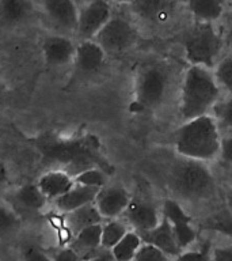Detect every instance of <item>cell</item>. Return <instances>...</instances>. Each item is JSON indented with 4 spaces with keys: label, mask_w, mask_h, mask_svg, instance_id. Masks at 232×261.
<instances>
[{
    "label": "cell",
    "mask_w": 232,
    "mask_h": 261,
    "mask_svg": "<svg viewBox=\"0 0 232 261\" xmlns=\"http://www.w3.org/2000/svg\"><path fill=\"white\" fill-rule=\"evenodd\" d=\"M221 130L212 114L191 118L174 132V147L182 158L211 162L219 158Z\"/></svg>",
    "instance_id": "1"
},
{
    "label": "cell",
    "mask_w": 232,
    "mask_h": 261,
    "mask_svg": "<svg viewBox=\"0 0 232 261\" xmlns=\"http://www.w3.org/2000/svg\"><path fill=\"white\" fill-rule=\"evenodd\" d=\"M221 97V89L213 71L201 65H190L181 85L179 113L183 121L211 114L212 108Z\"/></svg>",
    "instance_id": "2"
},
{
    "label": "cell",
    "mask_w": 232,
    "mask_h": 261,
    "mask_svg": "<svg viewBox=\"0 0 232 261\" xmlns=\"http://www.w3.org/2000/svg\"><path fill=\"white\" fill-rule=\"evenodd\" d=\"M168 187L175 196L183 200L201 201L216 193V179L205 162L182 158L171 166Z\"/></svg>",
    "instance_id": "3"
},
{
    "label": "cell",
    "mask_w": 232,
    "mask_h": 261,
    "mask_svg": "<svg viewBox=\"0 0 232 261\" xmlns=\"http://www.w3.org/2000/svg\"><path fill=\"white\" fill-rule=\"evenodd\" d=\"M42 152L46 159L65 166V171L72 177L90 167L98 166L103 170L109 167L99 152L98 143L90 136L44 143Z\"/></svg>",
    "instance_id": "4"
},
{
    "label": "cell",
    "mask_w": 232,
    "mask_h": 261,
    "mask_svg": "<svg viewBox=\"0 0 232 261\" xmlns=\"http://www.w3.org/2000/svg\"><path fill=\"white\" fill-rule=\"evenodd\" d=\"M224 40L213 23L197 22L183 37L185 56L191 65L213 68L223 50Z\"/></svg>",
    "instance_id": "5"
},
{
    "label": "cell",
    "mask_w": 232,
    "mask_h": 261,
    "mask_svg": "<svg viewBox=\"0 0 232 261\" xmlns=\"http://www.w3.org/2000/svg\"><path fill=\"white\" fill-rule=\"evenodd\" d=\"M170 90V75L163 65L150 64L138 71L134 82V101L140 109L162 105Z\"/></svg>",
    "instance_id": "6"
},
{
    "label": "cell",
    "mask_w": 232,
    "mask_h": 261,
    "mask_svg": "<svg viewBox=\"0 0 232 261\" xmlns=\"http://www.w3.org/2000/svg\"><path fill=\"white\" fill-rule=\"evenodd\" d=\"M106 53L118 55L129 50L137 41V30L133 23L122 16H111L94 38Z\"/></svg>",
    "instance_id": "7"
},
{
    "label": "cell",
    "mask_w": 232,
    "mask_h": 261,
    "mask_svg": "<svg viewBox=\"0 0 232 261\" xmlns=\"http://www.w3.org/2000/svg\"><path fill=\"white\" fill-rule=\"evenodd\" d=\"M111 16L109 0H89L79 8L76 34L80 41L94 40Z\"/></svg>",
    "instance_id": "8"
},
{
    "label": "cell",
    "mask_w": 232,
    "mask_h": 261,
    "mask_svg": "<svg viewBox=\"0 0 232 261\" xmlns=\"http://www.w3.org/2000/svg\"><path fill=\"white\" fill-rule=\"evenodd\" d=\"M162 215L172 226L177 242L181 250L189 248L197 240V230L191 223V216L187 215L182 205L174 199H166L162 207Z\"/></svg>",
    "instance_id": "9"
},
{
    "label": "cell",
    "mask_w": 232,
    "mask_h": 261,
    "mask_svg": "<svg viewBox=\"0 0 232 261\" xmlns=\"http://www.w3.org/2000/svg\"><path fill=\"white\" fill-rule=\"evenodd\" d=\"M130 199L132 197L125 187L118 184H106L105 187L99 189L94 203L103 219H115L124 215Z\"/></svg>",
    "instance_id": "10"
},
{
    "label": "cell",
    "mask_w": 232,
    "mask_h": 261,
    "mask_svg": "<svg viewBox=\"0 0 232 261\" xmlns=\"http://www.w3.org/2000/svg\"><path fill=\"white\" fill-rule=\"evenodd\" d=\"M124 218L134 231L141 232L158 226L163 215H160L158 207L150 200L132 197L124 212Z\"/></svg>",
    "instance_id": "11"
},
{
    "label": "cell",
    "mask_w": 232,
    "mask_h": 261,
    "mask_svg": "<svg viewBox=\"0 0 232 261\" xmlns=\"http://www.w3.org/2000/svg\"><path fill=\"white\" fill-rule=\"evenodd\" d=\"M42 10L56 28L65 33H76L79 7L75 0H41Z\"/></svg>",
    "instance_id": "12"
},
{
    "label": "cell",
    "mask_w": 232,
    "mask_h": 261,
    "mask_svg": "<svg viewBox=\"0 0 232 261\" xmlns=\"http://www.w3.org/2000/svg\"><path fill=\"white\" fill-rule=\"evenodd\" d=\"M76 45L65 36H49L42 42V55L45 63L50 67H63L72 63Z\"/></svg>",
    "instance_id": "13"
},
{
    "label": "cell",
    "mask_w": 232,
    "mask_h": 261,
    "mask_svg": "<svg viewBox=\"0 0 232 261\" xmlns=\"http://www.w3.org/2000/svg\"><path fill=\"white\" fill-rule=\"evenodd\" d=\"M107 53L95 40H83L76 45L73 63L79 72L90 75L98 72L105 64Z\"/></svg>",
    "instance_id": "14"
},
{
    "label": "cell",
    "mask_w": 232,
    "mask_h": 261,
    "mask_svg": "<svg viewBox=\"0 0 232 261\" xmlns=\"http://www.w3.org/2000/svg\"><path fill=\"white\" fill-rule=\"evenodd\" d=\"M34 14V0H0V28H16L28 22Z\"/></svg>",
    "instance_id": "15"
},
{
    "label": "cell",
    "mask_w": 232,
    "mask_h": 261,
    "mask_svg": "<svg viewBox=\"0 0 232 261\" xmlns=\"http://www.w3.org/2000/svg\"><path fill=\"white\" fill-rule=\"evenodd\" d=\"M138 236L141 237L144 244L154 245L170 257H177L182 252L177 242V237L172 230V226L164 216L159 222L158 226H155L154 228L147 230V231L138 232Z\"/></svg>",
    "instance_id": "16"
},
{
    "label": "cell",
    "mask_w": 232,
    "mask_h": 261,
    "mask_svg": "<svg viewBox=\"0 0 232 261\" xmlns=\"http://www.w3.org/2000/svg\"><path fill=\"white\" fill-rule=\"evenodd\" d=\"M98 192H99V188L84 187V185L75 184L68 192H65L64 195L54 200L53 204L59 211L67 214V212L77 210L83 205L94 203Z\"/></svg>",
    "instance_id": "17"
},
{
    "label": "cell",
    "mask_w": 232,
    "mask_h": 261,
    "mask_svg": "<svg viewBox=\"0 0 232 261\" xmlns=\"http://www.w3.org/2000/svg\"><path fill=\"white\" fill-rule=\"evenodd\" d=\"M37 185L49 201H54L75 185V178L65 170H50L41 175Z\"/></svg>",
    "instance_id": "18"
},
{
    "label": "cell",
    "mask_w": 232,
    "mask_h": 261,
    "mask_svg": "<svg viewBox=\"0 0 232 261\" xmlns=\"http://www.w3.org/2000/svg\"><path fill=\"white\" fill-rule=\"evenodd\" d=\"M69 246L76 250L83 261L102 249V223L93 224L75 234Z\"/></svg>",
    "instance_id": "19"
},
{
    "label": "cell",
    "mask_w": 232,
    "mask_h": 261,
    "mask_svg": "<svg viewBox=\"0 0 232 261\" xmlns=\"http://www.w3.org/2000/svg\"><path fill=\"white\" fill-rule=\"evenodd\" d=\"M98 223H103V218H102L101 212L98 211L95 203L87 204V205H83L77 210L64 214L65 227L72 236L81 231L83 228Z\"/></svg>",
    "instance_id": "20"
},
{
    "label": "cell",
    "mask_w": 232,
    "mask_h": 261,
    "mask_svg": "<svg viewBox=\"0 0 232 261\" xmlns=\"http://www.w3.org/2000/svg\"><path fill=\"white\" fill-rule=\"evenodd\" d=\"M172 0H133L130 3L132 11L142 20L156 23L170 15Z\"/></svg>",
    "instance_id": "21"
},
{
    "label": "cell",
    "mask_w": 232,
    "mask_h": 261,
    "mask_svg": "<svg viewBox=\"0 0 232 261\" xmlns=\"http://www.w3.org/2000/svg\"><path fill=\"white\" fill-rule=\"evenodd\" d=\"M225 0H187V8L197 22L213 23L223 15Z\"/></svg>",
    "instance_id": "22"
},
{
    "label": "cell",
    "mask_w": 232,
    "mask_h": 261,
    "mask_svg": "<svg viewBox=\"0 0 232 261\" xmlns=\"http://www.w3.org/2000/svg\"><path fill=\"white\" fill-rule=\"evenodd\" d=\"M15 199L22 207L34 212L44 210L49 201L37 184H24L18 188Z\"/></svg>",
    "instance_id": "23"
},
{
    "label": "cell",
    "mask_w": 232,
    "mask_h": 261,
    "mask_svg": "<svg viewBox=\"0 0 232 261\" xmlns=\"http://www.w3.org/2000/svg\"><path fill=\"white\" fill-rule=\"evenodd\" d=\"M142 245L141 237L137 231H128L122 237L121 241L115 244L110 252L115 261H133L136 253Z\"/></svg>",
    "instance_id": "24"
},
{
    "label": "cell",
    "mask_w": 232,
    "mask_h": 261,
    "mask_svg": "<svg viewBox=\"0 0 232 261\" xmlns=\"http://www.w3.org/2000/svg\"><path fill=\"white\" fill-rule=\"evenodd\" d=\"M128 231L129 230L125 222L118 220V218L107 219V222L102 223V248L110 250Z\"/></svg>",
    "instance_id": "25"
},
{
    "label": "cell",
    "mask_w": 232,
    "mask_h": 261,
    "mask_svg": "<svg viewBox=\"0 0 232 261\" xmlns=\"http://www.w3.org/2000/svg\"><path fill=\"white\" fill-rule=\"evenodd\" d=\"M201 227L232 238V212L228 208L217 211L213 215L208 216L201 224Z\"/></svg>",
    "instance_id": "26"
},
{
    "label": "cell",
    "mask_w": 232,
    "mask_h": 261,
    "mask_svg": "<svg viewBox=\"0 0 232 261\" xmlns=\"http://www.w3.org/2000/svg\"><path fill=\"white\" fill-rule=\"evenodd\" d=\"M20 227L19 216L16 212L0 203V241H6L16 234Z\"/></svg>",
    "instance_id": "27"
},
{
    "label": "cell",
    "mask_w": 232,
    "mask_h": 261,
    "mask_svg": "<svg viewBox=\"0 0 232 261\" xmlns=\"http://www.w3.org/2000/svg\"><path fill=\"white\" fill-rule=\"evenodd\" d=\"M212 71L220 89L232 95V53L219 59Z\"/></svg>",
    "instance_id": "28"
},
{
    "label": "cell",
    "mask_w": 232,
    "mask_h": 261,
    "mask_svg": "<svg viewBox=\"0 0 232 261\" xmlns=\"http://www.w3.org/2000/svg\"><path fill=\"white\" fill-rule=\"evenodd\" d=\"M212 116L217 122L220 130H232V95L220 98L212 108Z\"/></svg>",
    "instance_id": "29"
},
{
    "label": "cell",
    "mask_w": 232,
    "mask_h": 261,
    "mask_svg": "<svg viewBox=\"0 0 232 261\" xmlns=\"http://www.w3.org/2000/svg\"><path fill=\"white\" fill-rule=\"evenodd\" d=\"M75 184L79 185H84V187H91V188H103L107 184V174L102 167H90L85 170L80 171L79 174L75 177Z\"/></svg>",
    "instance_id": "30"
},
{
    "label": "cell",
    "mask_w": 232,
    "mask_h": 261,
    "mask_svg": "<svg viewBox=\"0 0 232 261\" xmlns=\"http://www.w3.org/2000/svg\"><path fill=\"white\" fill-rule=\"evenodd\" d=\"M133 261H170V256L151 244H142Z\"/></svg>",
    "instance_id": "31"
},
{
    "label": "cell",
    "mask_w": 232,
    "mask_h": 261,
    "mask_svg": "<svg viewBox=\"0 0 232 261\" xmlns=\"http://www.w3.org/2000/svg\"><path fill=\"white\" fill-rule=\"evenodd\" d=\"M177 261H213L211 244L202 245L198 250H185L177 256Z\"/></svg>",
    "instance_id": "32"
},
{
    "label": "cell",
    "mask_w": 232,
    "mask_h": 261,
    "mask_svg": "<svg viewBox=\"0 0 232 261\" xmlns=\"http://www.w3.org/2000/svg\"><path fill=\"white\" fill-rule=\"evenodd\" d=\"M22 261H53V258L34 245H26L22 249Z\"/></svg>",
    "instance_id": "33"
},
{
    "label": "cell",
    "mask_w": 232,
    "mask_h": 261,
    "mask_svg": "<svg viewBox=\"0 0 232 261\" xmlns=\"http://www.w3.org/2000/svg\"><path fill=\"white\" fill-rule=\"evenodd\" d=\"M219 156L224 163L232 166V135L221 136V146H220Z\"/></svg>",
    "instance_id": "34"
},
{
    "label": "cell",
    "mask_w": 232,
    "mask_h": 261,
    "mask_svg": "<svg viewBox=\"0 0 232 261\" xmlns=\"http://www.w3.org/2000/svg\"><path fill=\"white\" fill-rule=\"evenodd\" d=\"M53 261H83L80 254L73 250L71 246H65V248L59 249L54 254H53Z\"/></svg>",
    "instance_id": "35"
},
{
    "label": "cell",
    "mask_w": 232,
    "mask_h": 261,
    "mask_svg": "<svg viewBox=\"0 0 232 261\" xmlns=\"http://www.w3.org/2000/svg\"><path fill=\"white\" fill-rule=\"evenodd\" d=\"M213 261H232V245L219 246L212 250Z\"/></svg>",
    "instance_id": "36"
},
{
    "label": "cell",
    "mask_w": 232,
    "mask_h": 261,
    "mask_svg": "<svg viewBox=\"0 0 232 261\" xmlns=\"http://www.w3.org/2000/svg\"><path fill=\"white\" fill-rule=\"evenodd\" d=\"M84 261H115V260H114L113 254H111V252H110L109 249L102 248L99 252H97L94 256L89 257V258Z\"/></svg>",
    "instance_id": "37"
},
{
    "label": "cell",
    "mask_w": 232,
    "mask_h": 261,
    "mask_svg": "<svg viewBox=\"0 0 232 261\" xmlns=\"http://www.w3.org/2000/svg\"><path fill=\"white\" fill-rule=\"evenodd\" d=\"M7 178H8L7 166H6L3 161L0 159V187H3L4 184L7 182Z\"/></svg>",
    "instance_id": "38"
},
{
    "label": "cell",
    "mask_w": 232,
    "mask_h": 261,
    "mask_svg": "<svg viewBox=\"0 0 232 261\" xmlns=\"http://www.w3.org/2000/svg\"><path fill=\"white\" fill-rule=\"evenodd\" d=\"M225 200H227V207L228 210L232 212V188L227 192V196H225Z\"/></svg>",
    "instance_id": "39"
},
{
    "label": "cell",
    "mask_w": 232,
    "mask_h": 261,
    "mask_svg": "<svg viewBox=\"0 0 232 261\" xmlns=\"http://www.w3.org/2000/svg\"><path fill=\"white\" fill-rule=\"evenodd\" d=\"M227 41H228V44H229V46H231V48H232V29H231V30H229V33H228Z\"/></svg>",
    "instance_id": "40"
},
{
    "label": "cell",
    "mask_w": 232,
    "mask_h": 261,
    "mask_svg": "<svg viewBox=\"0 0 232 261\" xmlns=\"http://www.w3.org/2000/svg\"><path fill=\"white\" fill-rule=\"evenodd\" d=\"M114 2H117L120 4H130L133 0H114Z\"/></svg>",
    "instance_id": "41"
},
{
    "label": "cell",
    "mask_w": 232,
    "mask_h": 261,
    "mask_svg": "<svg viewBox=\"0 0 232 261\" xmlns=\"http://www.w3.org/2000/svg\"><path fill=\"white\" fill-rule=\"evenodd\" d=\"M75 2H76V3H79V2H83V0H75Z\"/></svg>",
    "instance_id": "42"
},
{
    "label": "cell",
    "mask_w": 232,
    "mask_h": 261,
    "mask_svg": "<svg viewBox=\"0 0 232 261\" xmlns=\"http://www.w3.org/2000/svg\"><path fill=\"white\" fill-rule=\"evenodd\" d=\"M0 95H2V90H0Z\"/></svg>",
    "instance_id": "43"
},
{
    "label": "cell",
    "mask_w": 232,
    "mask_h": 261,
    "mask_svg": "<svg viewBox=\"0 0 232 261\" xmlns=\"http://www.w3.org/2000/svg\"><path fill=\"white\" fill-rule=\"evenodd\" d=\"M231 2H232V0H231Z\"/></svg>",
    "instance_id": "44"
}]
</instances>
